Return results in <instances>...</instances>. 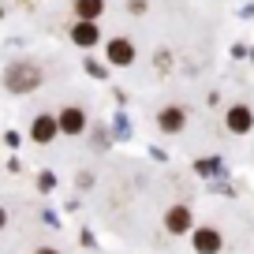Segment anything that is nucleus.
<instances>
[{"instance_id": "obj_1", "label": "nucleus", "mask_w": 254, "mask_h": 254, "mask_svg": "<svg viewBox=\"0 0 254 254\" xmlns=\"http://www.w3.org/2000/svg\"><path fill=\"white\" fill-rule=\"evenodd\" d=\"M41 82V71L34 67V64H11L8 71H4V86L8 90H15V94H26V90H34Z\"/></svg>"}, {"instance_id": "obj_2", "label": "nucleus", "mask_w": 254, "mask_h": 254, "mask_svg": "<svg viewBox=\"0 0 254 254\" xmlns=\"http://www.w3.org/2000/svg\"><path fill=\"white\" fill-rule=\"evenodd\" d=\"M97 38H101V34H97V23H94V19H79V23H75V30H71V41H75V45H82V49L97 45Z\"/></svg>"}, {"instance_id": "obj_3", "label": "nucleus", "mask_w": 254, "mask_h": 254, "mask_svg": "<svg viewBox=\"0 0 254 254\" xmlns=\"http://www.w3.org/2000/svg\"><path fill=\"white\" fill-rule=\"evenodd\" d=\"M194 251H198V254H217V251H221V236H217V228H198V232H194Z\"/></svg>"}, {"instance_id": "obj_4", "label": "nucleus", "mask_w": 254, "mask_h": 254, "mask_svg": "<svg viewBox=\"0 0 254 254\" xmlns=\"http://www.w3.org/2000/svg\"><path fill=\"white\" fill-rule=\"evenodd\" d=\"M109 60H112V64H124V67H127V64L135 60V45H131L127 38L109 41Z\"/></svg>"}, {"instance_id": "obj_5", "label": "nucleus", "mask_w": 254, "mask_h": 254, "mask_svg": "<svg viewBox=\"0 0 254 254\" xmlns=\"http://www.w3.org/2000/svg\"><path fill=\"white\" fill-rule=\"evenodd\" d=\"M165 228H168V232H176V236H180V232H187V228H190V209H187V206H176V209H168V217H165Z\"/></svg>"}, {"instance_id": "obj_6", "label": "nucleus", "mask_w": 254, "mask_h": 254, "mask_svg": "<svg viewBox=\"0 0 254 254\" xmlns=\"http://www.w3.org/2000/svg\"><path fill=\"white\" fill-rule=\"evenodd\" d=\"M183 124H187V112L176 109V105H168V109L161 112V131H168V135H172V131H183Z\"/></svg>"}, {"instance_id": "obj_7", "label": "nucleus", "mask_w": 254, "mask_h": 254, "mask_svg": "<svg viewBox=\"0 0 254 254\" xmlns=\"http://www.w3.org/2000/svg\"><path fill=\"white\" fill-rule=\"evenodd\" d=\"M82 124H86V120H82V112H79V109H64V112H60V120H56V127H60V131H67V135H79Z\"/></svg>"}, {"instance_id": "obj_8", "label": "nucleus", "mask_w": 254, "mask_h": 254, "mask_svg": "<svg viewBox=\"0 0 254 254\" xmlns=\"http://www.w3.org/2000/svg\"><path fill=\"white\" fill-rule=\"evenodd\" d=\"M30 135H34V142H53L56 120L53 116H38V120H34V127H30Z\"/></svg>"}, {"instance_id": "obj_9", "label": "nucleus", "mask_w": 254, "mask_h": 254, "mask_svg": "<svg viewBox=\"0 0 254 254\" xmlns=\"http://www.w3.org/2000/svg\"><path fill=\"white\" fill-rule=\"evenodd\" d=\"M251 124H254V116H251V109H243V105L228 112V127H232V131H236V135H243V131H251Z\"/></svg>"}, {"instance_id": "obj_10", "label": "nucleus", "mask_w": 254, "mask_h": 254, "mask_svg": "<svg viewBox=\"0 0 254 254\" xmlns=\"http://www.w3.org/2000/svg\"><path fill=\"white\" fill-rule=\"evenodd\" d=\"M101 0H75V11H79V19H97L101 15Z\"/></svg>"}, {"instance_id": "obj_11", "label": "nucleus", "mask_w": 254, "mask_h": 254, "mask_svg": "<svg viewBox=\"0 0 254 254\" xmlns=\"http://www.w3.org/2000/svg\"><path fill=\"white\" fill-rule=\"evenodd\" d=\"M194 168H198L202 176H213V172H217V168H221V165H217V161H198V165H194Z\"/></svg>"}, {"instance_id": "obj_12", "label": "nucleus", "mask_w": 254, "mask_h": 254, "mask_svg": "<svg viewBox=\"0 0 254 254\" xmlns=\"http://www.w3.org/2000/svg\"><path fill=\"white\" fill-rule=\"evenodd\" d=\"M86 71H90V75H94V79H105V67H97V64H94V60H90V64H86Z\"/></svg>"}, {"instance_id": "obj_13", "label": "nucleus", "mask_w": 254, "mask_h": 254, "mask_svg": "<svg viewBox=\"0 0 254 254\" xmlns=\"http://www.w3.org/2000/svg\"><path fill=\"white\" fill-rule=\"evenodd\" d=\"M4 224H8V213H4V209H0V228H4Z\"/></svg>"}, {"instance_id": "obj_14", "label": "nucleus", "mask_w": 254, "mask_h": 254, "mask_svg": "<svg viewBox=\"0 0 254 254\" xmlns=\"http://www.w3.org/2000/svg\"><path fill=\"white\" fill-rule=\"evenodd\" d=\"M38 254H56V251H49V247H41V251H38Z\"/></svg>"}]
</instances>
